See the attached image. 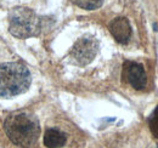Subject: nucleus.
<instances>
[{"label":"nucleus","mask_w":158,"mask_h":148,"mask_svg":"<svg viewBox=\"0 0 158 148\" xmlns=\"http://www.w3.org/2000/svg\"><path fill=\"white\" fill-rule=\"evenodd\" d=\"M99 52V41L93 37H83L76 41L71 50V57L79 66H88Z\"/></svg>","instance_id":"4"},{"label":"nucleus","mask_w":158,"mask_h":148,"mask_svg":"<svg viewBox=\"0 0 158 148\" xmlns=\"http://www.w3.org/2000/svg\"><path fill=\"white\" fill-rule=\"evenodd\" d=\"M32 83L29 69L20 62L0 64V97L12 98L26 92Z\"/></svg>","instance_id":"2"},{"label":"nucleus","mask_w":158,"mask_h":148,"mask_svg":"<svg viewBox=\"0 0 158 148\" xmlns=\"http://www.w3.org/2000/svg\"><path fill=\"white\" fill-rule=\"evenodd\" d=\"M123 78L136 90H142L146 86L147 78L142 64L133 61H127L123 64Z\"/></svg>","instance_id":"5"},{"label":"nucleus","mask_w":158,"mask_h":148,"mask_svg":"<svg viewBox=\"0 0 158 148\" xmlns=\"http://www.w3.org/2000/svg\"><path fill=\"white\" fill-rule=\"evenodd\" d=\"M66 141V135L57 129H48L44 134V145L48 148L63 147Z\"/></svg>","instance_id":"7"},{"label":"nucleus","mask_w":158,"mask_h":148,"mask_svg":"<svg viewBox=\"0 0 158 148\" xmlns=\"http://www.w3.org/2000/svg\"><path fill=\"white\" fill-rule=\"evenodd\" d=\"M72 2L84 10H96L102 5L103 0H72Z\"/></svg>","instance_id":"8"},{"label":"nucleus","mask_w":158,"mask_h":148,"mask_svg":"<svg viewBox=\"0 0 158 148\" xmlns=\"http://www.w3.org/2000/svg\"><path fill=\"white\" fill-rule=\"evenodd\" d=\"M157 148H158V146H157Z\"/></svg>","instance_id":"10"},{"label":"nucleus","mask_w":158,"mask_h":148,"mask_svg":"<svg viewBox=\"0 0 158 148\" xmlns=\"http://www.w3.org/2000/svg\"><path fill=\"white\" fill-rule=\"evenodd\" d=\"M147 123H148V126H150L152 135L156 138H158V106L155 108V111L152 112V114L148 117Z\"/></svg>","instance_id":"9"},{"label":"nucleus","mask_w":158,"mask_h":148,"mask_svg":"<svg viewBox=\"0 0 158 148\" xmlns=\"http://www.w3.org/2000/svg\"><path fill=\"white\" fill-rule=\"evenodd\" d=\"M110 32L119 44H127L131 37V27L128 18L117 17L110 23Z\"/></svg>","instance_id":"6"},{"label":"nucleus","mask_w":158,"mask_h":148,"mask_svg":"<svg viewBox=\"0 0 158 148\" xmlns=\"http://www.w3.org/2000/svg\"><path fill=\"white\" fill-rule=\"evenodd\" d=\"M4 130L10 141L21 147L33 146L40 135V126L35 115L27 112H16L7 115Z\"/></svg>","instance_id":"1"},{"label":"nucleus","mask_w":158,"mask_h":148,"mask_svg":"<svg viewBox=\"0 0 158 148\" xmlns=\"http://www.w3.org/2000/svg\"><path fill=\"white\" fill-rule=\"evenodd\" d=\"M43 28V21L32 9L17 6L9 12V31L19 39L38 37Z\"/></svg>","instance_id":"3"}]
</instances>
